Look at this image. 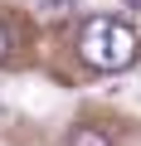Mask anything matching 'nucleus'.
I'll return each mask as SVG.
<instances>
[{
    "instance_id": "1",
    "label": "nucleus",
    "mask_w": 141,
    "mask_h": 146,
    "mask_svg": "<svg viewBox=\"0 0 141 146\" xmlns=\"http://www.w3.org/2000/svg\"><path fill=\"white\" fill-rule=\"evenodd\" d=\"M136 29L126 25V20H117V15H93V20H83V34H78V58L88 63V68H97V73H117V68H126L131 58H136Z\"/></svg>"
},
{
    "instance_id": "2",
    "label": "nucleus",
    "mask_w": 141,
    "mask_h": 146,
    "mask_svg": "<svg viewBox=\"0 0 141 146\" xmlns=\"http://www.w3.org/2000/svg\"><path fill=\"white\" fill-rule=\"evenodd\" d=\"M68 146H112V141H107L102 131H93V127H78V131H73V141H68Z\"/></svg>"
},
{
    "instance_id": "3",
    "label": "nucleus",
    "mask_w": 141,
    "mask_h": 146,
    "mask_svg": "<svg viewBox=\"0 0 141 146\" xmlns=\"http://www.w3.org/2000/svg\"><path fill=\"white\" fill-rule=\"evenodd\" d=\"M73 5H78V0H39V10H44V15H54V20H58V15H68Z\"/></svg>"
},
{
    "instance_id": "4",
    "label": "nucleus",
    "mask_w": 141,
    "mask_h": 146,
    "mask_svg": "<svg viewBox=\"0 0 141 146\" xmlns=\"http://www.w3.org/2000/svg\"><path fill=\"white\" fill-rule=\"evenodd\" d=\"M5 54H10V34H5V25H0V63H5Z\"/></svg>"
}]
</instances>
